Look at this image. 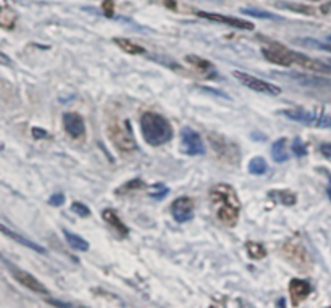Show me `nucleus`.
Returning <instances> with one entry per match:
<instances>
[{"label":"nucleus","mask_w":331,"mask_h":308,"mask_svg":"<svg viewBox=\"0 0 331 308\" xmlns=\"http://www.w3.org/2000/svg\"><path fill=\"white\" fill-rule=\"evenodd\" d=\"M208 199H210V203L220 223L228 227L236 226L239 212H241V202H239L235 187L225 182L215 184L208 192Z\"/></svg>","instance_id":"1"},{"label":"nucleus","mask_w":331,"mask_h":308,"mask_svg":"<svg viewBox=\"0 0 331 308\" xmlns=\"http://www.w3.org/2000/svg\"><path fill=\"white\" fill-rule=\"evenodd\" d=\"M141 132L144 140L152 147H158L173 139V128L165 116L155 112H145L141 115Z\"/></svg>","instance_id":"2"},{"label":"nucleus","mask_w":331,"mask_h":308,"mask_svg":"<svg viewBox=\"0 0 331 308\" xmlns=\"http://www.w3.org/2000/svg\"><path fill=\"white\" fill-rule=\"evenodd\" d=\"M107 132L110 140L113 142V145L121 152H134L138 149L136 139L133 135V129H131V123L130 120H110L108 126H107Z\"/></svg>","instance_id":"3"},{"label":"nucleus","mask_w":331,"mask_h":308,"mask_svg":"<svg viewBox=\"0 0 331 308\" xmlns=\"http://www.w3.org/2000/svg\"><path fill=\"white\" fill-rule=\"evenodd\" d=\"M280 115H283L284 118L300 123V125H305V126L331 129V116L327 113L307 112V110L304 108H289V110H281Z\"/></svg>","instance_id":"4"},{"label":"nucleus","mask_w":331,"mask_h":308,"mask_svg":"<svg viewBox=\"0 0 331 308\" xmlns=\"http://www.w3.org/2000/svg\"><path fill=\"white\" fill-rule=\"evenodd\" d=\"M281 252H283L287 263H291L294 268H297L300 271H307L312 266V258L309 255V252L297 237L289 239V241L283 245Z\"/></svg>","instance_id":"5"},{"label":"nucleus","mask_w":331,"mask_h":308,"mask_svg":"<svg viewBox=\"0 0 331 308\" xmlns=\"http://www.w3.org/2000/svg\"><path fill=\"white\" fill-rule=\"evenodd\" d=\"M296 53L297 52L291 50L283 44H278V42H267L262 47V55L265 57V60L280 66L296 65Z\"/></svg>","instance_id":"6"},{"label":"nucleus","mask_w":331,"mask_h":308,"mask_svg":"<svg viewBox=\"0 0 331 308\" xmlns=\"http://www.w3.org/2000/svg\"><path fill=\"white\" fill-rule=\"evenodd\" d=\"M208 140H210L212 149L215 150L220 160H223L226 163L237 165L239 163V149L235 142H231L220 134H208Z\"/></svg>","instance_id":"7"},{"label":"nucleus","mask_w":331,"mask_h":308,"mask_svg":"<svg viewBox=\"0 0 331 308\" xmlns=\"http://www.w3.org/2000/svg\"><path fill=\"white\" fill-rule=\"evenodd\" d=\"M233 76L235 79H237L242 86H246L247 89L259 92V94H265V95H280L281 94V88L277 84L267 83L263 79H259L249 73H242V71H233Z\"/></svg>","instance_id":"8"},{"label":"nucleus","mask_w":331,"mask_h":308,"mask_svg":"<svg viewBox=\"0 0 331 308\" xmlns=\"http://www.w3.org/2000/svg\"><path fill=\"white\" fill-rule=\"evenodd\" d=\"M3 264L8 268V271L11 273V276L20 282L21 286H24L26 289H29V291H33L36 294H42V295H47L48 294V289L42 284V282L39 279H36L34 276L31 273H28V271L24 269H20L18 266H15V264H11L10 262L3 260Z\"/></svg>","instance_id":"9"},{"label":"nucleus","mask_w":331,"mask_h":308,"mask_svg":"<svg viewBox=\"0 0 331 308\" xmlns=\"http://www.w3.org/2000/svg\"><path fill=\"white\" fill-rule=\"evenodd\" d=\"M181 152L189 157H197L205 153L204 140L199 135V132L192 131L191 128L181 129Z\"/></svg>","instance_id":"10"},{"label":"nucleus","mask_w":331,"mask_h":308,"mask_svg":"<svg viewBox=\"0 0 331 308\" xmlns=\"http://www.w3.org/2000/svg\"><path fill=\"white\" fill-rule=\"evenodd\" d=\"M194 208H195V203L191 197L183 195L171 202L170 212H171V217H173L178 223H188V221H191L194 218Z\"/></svg>","instance_id":"11"},{"label":"nucleus","mask_w":331,"mask_h":308,"mask_svg":"<svg viewBox=\"0 0 331 308\" xmlns=\"http://www.w3.org/2000/svg\"><path fill=\"white\" fill-rule=\"evenodd\" d=\"M195 15H197L199 18H204V20L213 21V23L228 24V26L236 28V29H244V31H252L254 29L252 23L246 21V20H241V18H233V16H226V15H222V13H212V11H195Z\"/></svg>","instance_id":"12"},{"label":"nucleus","mask_w":331,"mask_h":308,"mask_svg":"<svg viewBox=\"0 0 331 308\" xmlns=\"http://www.w3.org/2000/svg\"><path fill=\"white\" fill-rule=\"evenodd\" d=\"M63 129L71 139H83L86 135V125L81 115L68 112L63 115Z\"/></svg>","instance_id":"13"},{"label":"nucleus","mask_w":331,"mask_h":308,"mask_svg":"<svg viewBox=\"0 0 331 308\" xmlns=\"http://www.w3.org/2000/svg\"><path fill=\"white\" fill-rule=\"evenodd\" d=\"M314 292V287L309 281L294 278L289 281V295H291V304L294 307H297L300 302L305 300L309 295Z\"/></svg>","instance_id":"14"},{"label":"nucleus","mask_w":331,"mask_h":308,"mask_svg":"<svg viewBox=\"0 0 331 308\" xmlns=\"http://www.w3.org/2000/svg\"><path fill=\"white\" fill-rule=\"evenodd\" d=\"M296 65L304 68L307 71H314V73H320V75H331V66L323 63V61L317 60V58H310L304 53H296Z\"/></svg>","instance_id":"15"},{"label":"nucleus","mask_w":331,"mask_h":308,"mask_svg":"<svg viewBox=\"0 0 331 308\" xmlns=\"http://www.w3.org/2000/svg\"><path fill=\"white\" fill-rule=\"evenodd\" d=\"M102 218L110 227H113V231L118 234L120 237H128L130 229H128V226L121 221L118 213H116L113 208H105V210H102Z\"/></svg>","instance_id":"16"},{"label":"nucleus","mask_w":331,"mask_h":308,"mask_svg":"<svg viewBox=\"0 0 331 308\" xmlns=\"http://www.w3.org/2000/svg\"><path fill=\"white\" fill-rule=\"evenodd\" d=\"M185 60L188 61L189 65H192L197 71L207 75V78H215L217 76L215 66H213L212 61H208V60L202 58V57H197V55H186Z\"/></svg>","instance_id":"17"},{"label":"nucleus","mask_w":331,"mask_h":308,"mask_svg":"<svg viewBox=\"0 0 331 308\" xmlns=\"http://www.w3.org/2000/svg\"><path fill=\"white\" fill-rule=\"evenodd\" d=\"M268 197L272 200L283 203V205H287V207H292L294 203L297 202V195L294 194L292 190H287V189H273L268 192Z\"/></svg>","instance_id":"18"},{"label":"nucleus","mask_w":331,"mask_h":308,"mask_svg":"<svg viewBox=\"0 0 331 308\" xmlns=\"http://www.w3.org/2000/svg\"><path fill=\"white\" fill-rule=\"evenodd\" d=\"M2 232L5 234V236H8L10 239H13V241H16L18 244L24 245V247L31 249V250H34V252H39V254H46V249H44V247H41L39 244H36V242H33V241H29V239L23 237L21 234H18V232H15V231H10L5 224H2Z\"/></svg>","instance_id":"19"},{"label":"nucleus","mask_w":331,"mask_h":308,"mask_svg":"<svg viewBox=\"0 0 331 308\" xmlns=\"http://www.w3.org/2000/svg\"><path fill=\"white\" fill-rule=\"evenodd\" d=\"M63 234H65V239L68 245L73 249V250H79V252H88L89 250V242L83 239L81 236H78V234L71 232L68 229H63Z\"/></svg>","instance_id":"20"},{"label":"nucleus","mask_w":331,"mask_h":308,"mask_svg":"<svg viewBox=\"0 0 331 308\" xmlns=\"http://www.w3.org/2000/svg\"><path fill=\"white\" fill-rule=\"evenodd\" d=\"M113 42L116 45H118L121 50L130 53V55H144L145 53V48L142 45H138L136 42H133L130 39H123V38H115Z\"/></svg>","instance_id":"21"},{"label":"nucleus","mask_w":331,"mask_h":308,"mask_svg":"<svg viewBox=\"0 0 331 308\" xmlns=\"http://www.w3.org/2000/svg\"><path fill=\"white\" fill-rule=\"evenodd\" d=\"M286 137H280L272 144V158L277 163H284L287 158V152H286Z\"/></svg>","instance_id":"22"},{"label":"nucleus","mask_w":331,"mask_h":308,"mask_svg":"<svg viewBox=\"0 0 331 308\" xmlns=\"http://www.w3.org/2000/svg\"><path fill=\"white\" fill-rule=\"evenodd\" d=\"M16 24V13L7 5H3L2 10H0V26L5 31L13 29Z\"/></svg>","instance_id":"23"},{"label":"nucleus","mask_w":331,"mask_h":308,"mask_svg":"<svg viewBox=\"0 0 331 308\" xmlns=\"http://www.w3.org/2000/svg\"><path fill=\"white\" fill-rule=\"evenodd\" d=\"M246 252L247 255L252 258V260H262V258L267 257V249L263 247L260 242H254V241H247L246 242Z\"/></svg>","instance_id":"24"},{"label":"nucleus","mask_w":331,"mask_h":308,"mask_svg":"<svg viewBox=\"0 0 331 308\" xmlns=\"http://www.w3.org/2000/svg\"><path fill=\"white\" fill-rule=\"evenodd\" d=\"M247 170H249V173H250V175H254V176H262V175H265V173H267L268 165H267L265 158H263V157H254V158L249 162Z\"/></svg>","instance_id":"25"},{"label":"nucleus","mask_w":331,"mask_h":308,"mask_svg":"<svg viewBox=\"0 0 331 308\" xmlns=\"http://www.w3.org/2000/svg\"><path fill=\"white\" fill-rule=\"evenodd\" d=\"M277 7L284 8V10H291L296 11V13L305 15V16H314L317 13L315 8L309 7V5H300V3H277Z\"/></svg>","instance_id":"26"},{"label":"nucleus","mask_w":331,"mask_h":308,"mask_svg":"<svg viewBox=\"0 0 331 308\" xmlns=\"http://www.w3.org/2000/svg\"><path fill=\"white\" fill-rule=\"evenodd\" d=\"M145 187V184L142 179H139V177H136V179L133 181H128L126 184H123L120 189L115 190V194H126V192H131V190H138V189H142Z\"/></svg>","instance_id":"27"},{"label":"nucleus","mask_w":331,"mask_h":308,"mask_svg":"<svg viewBox=\"0 0 331 308\" xmlns=\"http://www.w3.org/2000/svg\"><path fill=\"white\" fill-rule=\"evenodd\" d=\"M241 13H244V15H250V16H255V18H262V20H280L278 16H275V15H272V13H268V11L255 10V8H241Z\"/></svg>","instance_id":"28"},{"label":"nucleus","mask_w":331,"mask_h":308,"mask_svg":"<svg viewBox=\"0 0 331 308\" xmlns=\"http://www.w3.org/2000/svg\"><path fill=\"white\" fill-rule=\"evenodd\" d=\"M291 150H292V153H294V155H296V157H305V155H307V145L304 144V140L300 139V137H296V139H294Z\"/></svg>","instance_id":"29"},{"label":"nucleus","mask_w":331,"mask_h":308,"mask_svg":"<svg viewBox=\"0 0 331 308\" xmlns=\"http://www.w3.org/2000/svg\"><path fill=\"white\" fill-rule=\"evenodd\" d=\"M71 210L75 212L76 215H79V217H83V218H88V217H91V208L86 207L83 202H73Z\"/></svg>","instance_id":"30"},{"label":"nucleus","mask_w":331,"mask_h":308,"mask_svg":"<svg viewBox=\"0 0 331 308\" xmlns=\"http://www.w3.org/2000/svg\"><path fill=\"white\" fill-rule=\"evenodd\" d=\"M305 42L304 44L305 45H312V47H317V48H322V50H327V52H330L331 53V42H318V41H315V39H304Z\"/></svg>","instance_id":"31"},{"label":"nucleus","mask_w":331,"mask_h":308,"mask_svg":"<svg viewBox=\"0 0 331 308\" xmlns=\"http://www.w3.org/2000/svg\"><path fill=\"white\" fill-rule=\"evenodd\" d=\"M102 10H103V15L107 18H113L115 16V2L113 0H103Z\"/></svg>","instance_id":"32"},{"label":"nucleus","mask_w":331,"mask_h":308,"mask_svg":"<svg viewBox=\"0 0 331 308\" xmlns=\"http://www.w3.org/2000/svg\"><path fill=\"white\" fill-rule=\"evenodd\" d=\"M48 203H50L52 207H60L65 203V195L63 194H53L50 199H48Z\"/></svg>","instance_id":"33"},{"label":"nucleus","mask_w":331,"mask_h":308,"mask_svg":"<svg viewBox=\"0 0 331 308\" xmlns=\"http://www.w3.org/2000/svg\"><path fill=\"white\" fill-rule=\"evenodd\" d=\"M318 150H320V153H322V155H323L325 158L330 160V162H331V142H325V144H322V145H320V149H318Z\"/></svg>","instance_id":"34"},{"label":"nucleus","mask_w":331,"mask_h":308,"mask_svg":"<svg viewBox=\"0 0 331 308\" xmlns=\"http://www.w3.org/2000/svg\"><path fill=\"white\" fill-rule=\"evenodd\" d=\"M158 189H160L158 192H154V194H150V195L154 197V199H163V197L168 194V187H165L163 184H158Z\"/></svg>","instance_id":"35"},{"label":"nucleus","mask_w":331,"mask_h":308,"mask_svg":"<svg viewBox=\"0 0 331 308\" xmlns=\"http://www.w3.org/2000/svg\"><path fill=\"white\" fill-rule=\"evenodd\" d=\"M47 304L55 305V307H65V308L73 307V304H68V302H60V300H55V299H47Z\"/></svg>","instance_id":"36"},{"label":"nucleus","mask_w":331,"mask_h":308,"mask_svg":"<svg viewBox=\"0 0 331 308\" xmlns=\"http://www.w3.org/2000/svg\"><path fill=\"white\" fill-rule=\"evenodd\" d=\"M33 135L36 139H39V137H47V132L44 131V129H41V128H33Z\"/></svg>","instance_id":"37"},{"label":"nucleus","mask_w":331,"mask_h":308,"mask_svg":"<svg viewBox=\"0 0 331 308\" xmlns=\"http://www.w3.org/2000/svg\"><path fill=\"white\" fill-rule=\"evenodd\" d=\"M278 307H286V302L281 299V300H278Z\"/></svg>","instance_id":"38"},{"label":"nucleus","mask_w":331,"mask_h":308,"mask_svg":"<svg viewBox=\"0 0 331 308\" xmlns=\"http://www.w3.org/2000/svg\"><path fill=\"white\" fill-rule=\"evenodd\" d=\"M327 194H328V197H330V200H331V186H328V189H327Z\"/></svg>","instance_id":"39"},{"label":"nucleus","mask_w":331,"mask_h":308,"mask_svg":"<svg viewBox=\"0 0 331 308\" xmlns=\"http://www.w3.org/2000/svg\"><path fill=\"white\" fill-rule=\"evenodd\" d=\"M327 41H328V42H331V36H328V38H327Z\"/></svg>","instance_id":"40"},{"label":"nucleus","mask_w":331,"mask_h":308,"mask_svg":"<svg viewBox=\"0 0 331 308\" xmlns=\"http://www.w3.org/2000/svg\"><path fill=\"white\" fill-rule=\"evenodd\" d=\"M314 2H317V0H314Z\"/></svg>","instance_id":"41"}]
</instances>
